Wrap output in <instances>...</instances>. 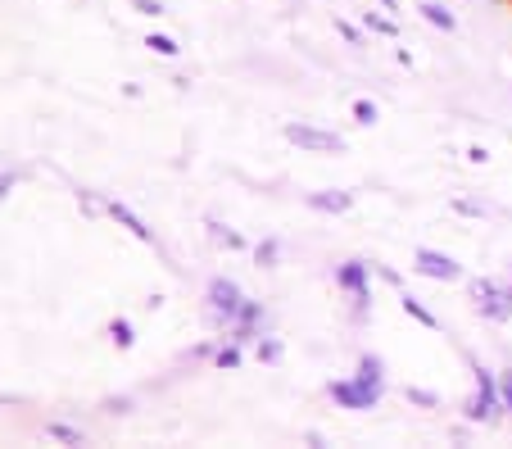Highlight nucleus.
<instances>
[{
	"label": "nucleus",
	"mask_w": 512,
	"mask_h": 449,
	"mask_svg": "<svg viewBox=\"0 0 512 449\" xmlns=\"http://www.w3.org/2000/svg\"><path fill=\"white\" fill-rule=\"evenodd\" d=\"M454 214H463V218H485L490 209H485L481 200H454Z\"/></svg>",
	"instance_id": "obj_25"
},
{
	"label": "nucleus",
	"mask_w": 512,
	"mask_h": 449,
	"mask_svg": "<svg viewBox=\"0 0 512 449\" xmlns=\"http://www.w3.org/2000/svg\"><path fill=\"white\" fill-rule=\"evenodd\" d=\"M358 377L363 381H372V386H381V391H386V359H381V354H358Z\"/></svg>",
	"instance_id": "obj_14"
},
{
	"label": "nucleus",
	"mask_w": 512,
	"mask_h": 449,
	"mask_svg": "<svg viewBox=\"0 0 512 449\" xmlns=\"http://www.w3.org/2000/svg\"><path fill=\"white\" fill-rule=\"evenodd\" d=\"M241 341H227V345H218V350H213V368H223V372H236L241 368Z\"/></svg>",
	"instance_id": "obj_15"
},
{
	"label": "nucleus",
	"mask_w": 512,
	"mask_h": 449,
	"mask_svg": "<svg viewBox=\"0 0 512 449\" xmlns=\"http://www.w3.org/2000/svg\"><path fill=\"white\" fill-rule=\"evenodd\" d=\"M508 273H512V268H508Z\"/></svg>",
	"instance_id": "obj_32"
},
{
	"label": "nucleus",
	"mask_w": 512,
	"mask_h": 449,
	"mask_svg": "<svg viewBox=\"0 0 512 449\" xmlns=\"http://www.w3.org/2000/svg\"><path fill=\"white\" fill-rule=\"evenodd\" d=\"M417 10H422V19L431 23V28H440V32H454V28H458L454 10H449V5H440V0H422Z\"/></svg>",
	"instance_id": "obj_12"
},
{
	"label": "nucleus",
	"mask_w": 512,
	"mask_h": 449,
	"mask_svg": "<svg viewBox=\"0 0 512 449\" xmlns=\"http://www.w3.org/2000/svg\"><path fill=\"white\" fill-rule=\"evenodd\" d=\"M377 118H381L377 100H368V96H358V100H354V123H358V127H372Z\"/></svg>",
	"instance_id": "obj_20"
},
{
	"label": "nucleus",
	"mask_w": 512,
	"mask_h": 449,
	"mask_svg": "<svg viewBox=\"0 0 512 449\" xmlns=\"http://www.w3.org/2000/svg\"><path fill=\"white\" fill-rule=\"evenodd\" d=\"M109 341H114L118 350H132V345H136L132 323H127V318H114V323H109Z\"/></svg>",
	"instance_id": "obj_19"
},
{
	"label": "nucleus",
	"mask_w": 512,
	"mask_h": 449,
	"mask_svg": "<svg viewBox=\"0 0 512 449\" xmlns=\"http://www.w3.org/2000/svg\"><path fill=\"white\" fill-rule=\"evenodd\" d=\"M145 46L155 50V55H164V59H177V55H182V46H177L173 37H164V32H150V41H145Z\"/></svg>",
	"instance_id": "obj_22"
},
{
	"label": "nucleus",
	"mask_w": 512,
	"mask_h": 449,
	"mask_svg": "<svg viewBox=\"0 0 512 449\" xmlns=\"http://www.w3.org/2000/svg\"><path fill=\"white\" fill-rule=\"evenodd\" d=\"M204 300H209L213 327H232V318L241 313V304H245V291L232 282V277H209V286H204Z\"/></svg>",
	"instance_id": "obj_5"
},
{
	"label": "nucleus",
	"mask_w": 512,
	"mask_h": 449,
	"mask_svg": "<svg viewBox=\"0 0 512 449\" xmlns=\"http://www.w3.org/2000/svg\"><path fill=\"white\" fill-rule=\"evenodd\" d=\"M404 400L408 404H417V409H440V395H435V391H422V386H404Z\"/></svg>",
	"instance_id": "obj_21"
},
{
	"label": "nucleus",
	"mask_w": 512,
	"mask_h": 449,
	"mask_svg": "<svg viewBox=\"0 0 512 449\" xmlns=\"http://www.w3.org/2000/svg\"><path fill=\"white\" fill-rule=\"evenodd\" d=\"M327 395L336 400V409H349V413H372L381 400H386V391H381V386H372V381H363L358 372L327 381Z\"/></svg>",
	"instance_id": "obj_4"
},
{
	"label": "nucleus",
	"mask_w": 512,
	"mask_h": 449,
	"mask_svg": "<svg viewBox=\"0 0 512 449\" xmlns=\"http://www.w3.org/2000/svg\"><path fill=\"white\" fill-rule=\"evenodd\" d=\"M281 354H286V345H281L277 336H259V359L263 363H281Z\"/></svg>",
	"instance_id": "obj_23"
},
{
	"label": "nucleus",
	"mask_w": 512,
	"mask_h": 449,
	"mask_svg": "<svg viewBox=\"0 0 512 449\" xmlns=\"http://www.w3.org/2000/svg\"><path fill=\"white\" fill-rule=\"evenodd\" d=\"M463 359L476 377V391H472V400L463 404V418L472 422V427H494V422L508 418V413H503V395H499V372L485 368L476 354H463Z\"/></svg>",
	"instance_id": "obj_1"
},
{
	"label": "nucleus",
	"mask_w": 512,
	"mask_h": 449,
	"mask_svg": "<svg viewBox=\"0 0 512 449\" xmlns=\"http://www.w3.org/2000/svg\"><path fill=\"white\" fill-rule=\"evenodd\" d=\"M14 182H19V173H0V196H5V191H10Z\"/></svg>",
	"instance_id": "obj_29"
},
{
	"label": "nucleus",
	"mask_w": 512,
	"mask_h": 449,
	"mask_svg": "<svg viewBox=\"0 0 512 449\" xmlns=\"http://www.w3.org/2000/svg\"><path fill=\"white\" fill-rule=\"evenodd\" d=\"M132 10L136 14H155L159 19V14H164V0H132Z\"/></svg>",
	"instance_id": "obj_27"
},
{
	"label": "nucleus",
	"mask_w": 512,
	"mask_h": 449,
	"mask_svg": "<svg viewBox=\"0 0 512 449\" xmlns=\"http://www.w3.org/2000/svg\"><path fill=\"white\" fill-rule=\"evenodd\" d=\"M105 409H109V413H127V409H132V400H109Z\"/></svg>",
	"instance_id": "obj_30"
},
{
	"label": "nucleus",
	"mask_w": 512,
	"mask_h": 449,
	"mask_svg": "<svg viewBox=\"0 0 512 449\" xmlns=\"http://www.w3.org/2000/svg\"><path fill=\"white\" fill-rule=\"evenodd\" d=\"M263 323H268V309H263V300H245L241 304V313L232 318V341H241V345H250V341H259L263 336Z\"/></svg>",
	"instance_id": "obj_8"
},
{
	"label": "nucleus",
	"mask_w": 512,
	"mask_h": 449,
	"mask_svg": "<svg viewBox=\"0 0 512 449\" xmlns=\"http://www.w3.org/2000/svg\"><path fill=\"white\" fill-rule=\"evenodd\" d=\"M467 295H472L476 313H481L485 323H494V327H508L512 323V282L476 277V282L467 286Z\"/></svg>",
	"instance_id": "obj_3"
},
{
	"label": "nucleus",
	"mask_w": 512,
	"mask_h": 449,
	"mask_svg": "<svg viewBox=\"0 0 512 449\" xmlns=\"http://www.w3.org/2000/svg\"><path fill=\"white\" fill-rule=\"evenodd\" d=\"M372 268H377V277H381V282L399 286V273H395V268H386V264H372Z\"/></svg>",
	"instance_id": "obj_28"
},
{
	"label": "nucleus",
	"mask_w": 512,
	"mask_h": 449,
	"mask_svg": "<svg viewBox=\"0 0 512 449\" xmlns=\"http://www.w3.org/2000/svg\"><path fill=\"white\" fill-rule=\"evenodd\" d=\"M254 264H259V268H277L281 264V241H272V236H268V241L254 245Z\"/></svg>",
	"instance_id": "obj_18"
},
{
	"label": "nucleus",
	"mask_w": 512,
	"mask_h": 449,
	"mask_svg": "<svg viewBox=\"0 0 512 449\" xmlns=\"http://www.w3.org/2000/svg\"><path fill=\"white\" fill-rule=\"evenodd\" d=\"M204 227H209V236H213L218 245H227V250H245V236H241V232H227V227L218 223V218H209Z\"/></svg>",
	"instance_id": "obj_17"
},
{
	"label": "nucleus",
	"mask_w": 512,
	"mask_h": 449,
	"mask_svg": "<svg viewBox=\"0 0 512 449\" xmlns=\"http://www.w3.org/2000/svg\"><path fill=\"white\" fill-rule=\"evenodd\" d=\"M381 10H390V14H399V0H377Z\"/></svg>",
	"instance_id": "obj_31"
},
{
	"label": "nucleus",
	"mask_w": 512,
	"mask_h": 449,
	"mask_svg": "<svg viewBox=\"0 0 512 449\" xmlns=\"http://www.w3.org/2000/svg\"><path fill=\"white\" fill-rule=\"evenodd\" d=\"M286 141L309 150V155H340L345 150V137H336L327 127H313V123H286Z\"/></svg>",
	"instance_id": "obj_6"
},
{
	"label": "nucleus",
	"mask_w": 512,
	"mask_h": 449,
	"mask_svg": "<svg viewBox=\"0 0 512 449\" xmlns=\"http://www.w3.org/2000/svg\"><path fill=\"white\" fill-rule=\"evenodd\" d=\"M499 395H503V413L512 418V368H499Z\"/></svg>",
	"instance_id": "obj_24"
},
{
	"label": "nucleus",
	"mask_w": 512,
	"mask_h": 449,
	"mask_svg": "<svg viewBox=\"0 0 512 449\" xmlns=\"http://www.w3.org/2000/svg\"><path fill=\"white\" fill-rule=\"evenodd\" d=\"M363 28H368L372 32V37H390V41H399V19H395V14H390V10H368V14H363Z\"/></svg>",
	"instance_id": "obj_13"
},
{
	"label": "nucleus",
	"mask_w": 512,
	"mask_h": 449,
	"mask_svg": "<svg viewBox=\"0 0 512 449\" xmlns=\"http://www.w3.org/2000/svg\"><path fill=\"white\" fill-rule=\"evenodd\" d=\"M309 209L313 214H349L354 209V191H313Z\"/></svg>",
	"instance_id": "obj_10"
},
{
	"label": "nucleus",
	"mask_w": 512,
	"mask_h": 449,
	"mask_svg": "<svg viewBox=\"0 0 512 449\" xmlns=\"http://www.w3.org/2000/svg\"><path fill=\"white\" fill-rule=\"evenodd\" d=\"M399 309H404V313H408V318H413V323H422V327H426V332H440V318H435V313H431V309H426V304H422V300H417V295H413V291H399Z\"/></svg>",
	"instance_id": "obj_11"
},
{
	"label": "nucleus",
	"mask_w": 512,
	"mask_h": 449,
	"mask_svg": "<svg viewBox=\"0 0 512 449\" xmlns=\"http://www.w3.org/2000/svg\"><path fill=\"white\" fill-rule=\"evenodd\" d=\"M105 214H109V218H114V223H118V227H127V232H132V236H136V241H145V245H155V250H159L155 232H150V227H145V218H141V214H136V209H132V205H123V200H109V205H105Z\"/></svg>",
	"instance_id": "obj_9"
},
{
	"label": "nucleus",
	"mask_w": 512,
	"mask_h": 449,
	"mask_svg": "<svg viewBox=\"0 0 512 449\" xmlns=\"http://www.w3.org/2000/svg\"><path fill=\"white\" fill-rule=\"evenodd\" d=\"M413 268L422 277H431V282H463V264L449 259L445 250H431V245H417L413 250Z\"/></svg>",
	"instance_id": "obj_7"
},
{
	"label": "nucleus",
	"mask_w": 512,
	"mask_h": 449,
	"mask_svg": "<svg viewBox=\"0 0 512 449\" xmlns=\"http://www.w3.org/2000/svg\"><path fill=\"white\" fill-rule=\"evenodd\" d=\"M372 273L377 268L368 264V259H345V264H336V291L349 295V323L363 327L372 318Z\"/></svg>",
	"instance_id": "obj_2"
},
{
	"label": "nucleus",
	"mask_w": 512,
	"mask_h": 449,
	"mask_svg": "<svg viewBox=\"0 0 512 449\" xmlns=\"http://www.w3.org/2000/svg\"><path fill=\"white\" fill-rule=\"evenodd\" d=\"M46 436L50 440H64V445H87V431L68 427V422H46Z\"/></svg>",
	"instance_id": "obj_16"
},
{
	"label": "nucleus",
	"mask_w": 512,
	"mask_h": 449,
	"mask_svg": "<svg viewBox=\"0 0 512 449\" xmlns=\"http://www.w3.org/2000/svg\"><path fill=\"white\" fill-rule=\"evenodd\" d=\"M336 32H340V37H345V41H349V46H363V32H358V28H354V23L336 19Z\"/></svg>",
	"instance_id": "obj_26"
}]
</instances>
